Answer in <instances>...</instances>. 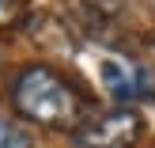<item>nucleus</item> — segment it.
<instances>
[{
	"instance_id": "3",
	"label": "nucleus",
	"mask_w": 155,
	"mask_h": 148,
	"mask_svg": "<svg viewBox=\"0 0 155 148\" xmlns=\"http://www.w3.org/2000/svg\"><path fill=\"white\" fill-rule=\"evenodd\" d=\"M98 72H102V84H106V91H110V99H117V103H125V106H140V103H148L155 95V84H151V76L144 72V65L121 57V53H106L102 65H98Z\"/></svg>"
},
{
	"instance_id": "5",
	"label": "nucleus",
	"mask_w": 155,
	"mask_h": 148,
	"mask_svg": "<svg viewBox=\"0 0 155 148\" xmlns=\"http://www.w3.org/2000/svg\"><path fill=\"white\" fill-rule=\"evenodd\" d=\"M23 15V0H0V27H12Z\"/></svg>"
},
{
	"instance_id": "2",
	"label": "nucleus",
	"mask_w": 155,
	"mask_h": 148,
	"mask_svg": "<svg viewBox=\"0 0 155 148\" xmlns=\"http://www.w3.org/2000/svg\"><path fill=\"white\" fill-rule=\"evenodd\" d=\"M140 137V114L136 110H110L83 122L72 133L76 148H133Z\"/></svg>"
},
{
	"instance_id": "4",
	"label": "nucleus",
	"mask_w": 155,
	"mask_h": 148,
	"mask_svg": "<svg viewBox=\"0 0 155 148\" xmlns=\"http://www.w3.org/2000/svg\"><path fill=\"white\" fill-rule=\"evenodd\" d=\"M0 148H34V144H30V133L19 122H12V118L0 114Z\"/></svg>"
},
{
	"instance_id": "1",
	"label": "nucleus",
	"mask_w": 155,
	"mask_h": 148,
	"mask_svg": "<svg viewBox=\"0 0 155 148\" xmlns=\"http://www.w3.org/2000/svg\"><path fill=\"white\" fill-rule=\"evenodd\" d=\"M12 103L27 122L45 129H80L83 126V103L64 76H57L45 65H30L15 76L12 84Z\"/></svg>"
}]
</instances>
